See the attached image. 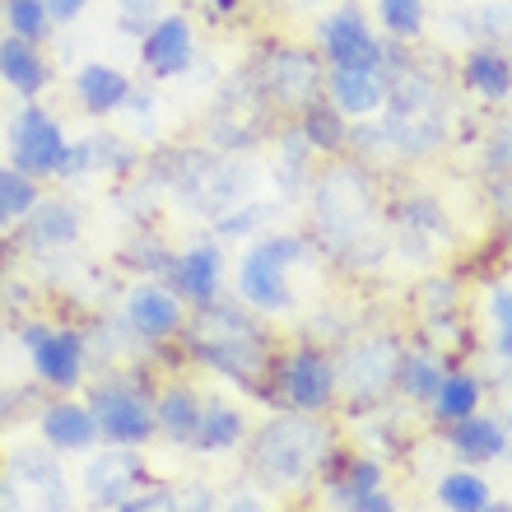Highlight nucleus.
<instances>
[{
  "mask_svg": "<svg viewBox=\"0 0 512 512\" xmlns=\"http://www.w3.org/2000/svg\"><path fill=\"white\" fill-rule=\"evenodd\" d=\"M122 512H182V503H177V489L145 485V489H135L131 499L122 503Z\"/></svg>",
  "mask_w": 512,
  "mask_h": 512,
  "instance_id": "473e14b6",
  "label": "nucleus"
},
{
  "mask_svg": "<svg viewBox=\"0 0 512 512\" xmlns=\"http://www.w3.org/2000/svg\"><path fill=\"white\" fill-rule=\"evenodd\" d=\"M33 205H38V187H33V177L19 173V168H0V224L24 219Z\"/></svg>",
  "mask_w": 512,
  "mask_h": 512,
  "instance_id": "c85d7f7f",
  "label": "nucleus"
},
{
  "mask_svg": "<svg viewBox=\"0 0 512 512\" xmlns=\"http://www.w3.org/2000/svg\"><path fill=\"white\" fill-rule=\"evenodd\" d=\"M452 447H457V457H466V461H494L508 452V438H503L499 419L466 415V419H457V429H452Z\"/></svg>",
  "mask_w": 512,
  "mask_h": 512,
  "instance_id": "aec40b11",
  "label": "nucleus"
},
{
  "mask_svg": "<svg viewBox=\"0 0 512 512\" xmlns=\"http://www.w3.org/2000/svg\"><path fill=\"white\" fill-rule=\"evenodd\" d=\"M154 424H159L168 438H177V443H191V438H196V424H201V401H196L187 387H168L159 396V405H154Z\"/></svg>",
  "mask_w": 512,
  "mask_h": 512,
  "instance_id": "4be33fe9",
  "label": "nucleus"
},
{
  "mask_svg": "<svg viewBox=\"0 0 512 512\" xmlns=\"http://www.w3.org/2000/svg\"><path fill=\"white\" fill-rule=\"evenodd\" d=\"M219 275H224V256L219 247H191L173 261V289L191 303H215L219 294Z\"/></svg>",
  "mask_w": 512,
  "mask_h": 512,
  "instance_id": "f3484780",
  "label": "nucleus"
},
{
  "mask_svg": "<svg viewBox=\"0 0 512 512\" xmlns=\"http://www.w3.org/2000/svg\"><path fill=\"white\" fill-rule=\"evenodd\" d=\"M5 19H10L14 28V38H24V42H42V33H47V0H10L5 5Z\"/></svg>",
  "mask_w": 512,
  "mask_h": 512,
  "instance_id": "7c9ffc66",
  "label": "nucleus"
},
{
  "mask_svg": "<svg viewBox=\"0 0 512 512\" xmlns=\"http://www.w3.org/2000/svg\"><path fill=\"white\" fill-rule=\"evenodd\" d=\"M10 471H14V489H19L33 508H42V512H66L70 508L66 475H61V466H56L52 457H42V452H19Z\"/></svg>",
  "mask_w": 512,
  "mask_h": 512,
  "instance_id": "9b49d317",
  "label": "nucleus"
},
{
  "mask_svg": "<svg viewBox=\"0 0 512 512\" xmlns=\"http://www.w3.org/2000/svg\"><path fill=\"white\" fill-rule=\"evenodd\" d=\"M368 182L354 168H336V173L322 182V196H317V210H322V224L326 233H336V243L364 233V219H368Z\"/></svg>",
  "mask_w": 512,
  "mask_h": 512,
  "instance_id": "6e6552de",
  "label": "nucleus"
},
{
  "mask_svg": "<svg viewBox=\"0 0 512 512\" xmlns=\"http://www.w3.org/2000/svg\"><path fill=\"white\" fill-rule=\"evenodd\" d=\"M438 503H443L447 512H480L489 503V485L480 480V475H443L438 480Z\"/></svg>",
  "mask_w": 512,
  "mask_h": 512,
  "instance_id": "cd10ccee",
  "label": "nucleus"
},
{
  "mask_svg": "<svg viewBox=\"0 0 512 512\" xmlns=\"http://www.w3.org/2000/svg\"><path fill=\"white\" fill-rule=\"evenodd\" d=\"M84 5H89V0H47V14H52V19H75Z\"/></svg>",
  "mask_w": 512,
  "mask_h": 512,
  "instance_id": "58836bf2",
  "label": "nucleus"
},
{
  "mask_svg": "<svg viewBox=\"0 0 512 512\" xmlns=\"http://www.w3.org/2000/svg\"><path fill=\"white\" fill-rule=\"evenodd\" d=\"M215 5H219V10H224V14H229V10H238V0H215Z\"/></svg>",
  "mask_w": 512,
  "mask_h": 512,
  "instance_id": "a19ab883",
  "label": "nucleus"
},
{
  "mask_svg": "<svg viewBox=\"0 0 512 512\" xmlns=\"http://www.w3.org/2000/svg\"><path fill=\"white\" fill-rule=\"evenodd\" d=\"M345 512H396V503L382 494V485L378 489H364V494H350V499L340 503Z\"/></svg>",
  "mask_w": 512,
  "mask_h": 512,
  "instance_id": "e433bc0d",
  "label": "nucleus"
},
{
  "mask_svg": "<svg viewBox=\"0 0 512 512\" xmlns=\"http://www.w3.org/2000/svg\"><path fill=\"white\" fill-rule=\"evenodd\" d=\"M396 387L415 401H433L438 387H443V368L433 364L429 354H401L396 359Z\"/></svg>",
  "mask_w": 512,
  "mask_h": 512,
  "instance_id": "a878e982",
  "label": "nucleus"
},
{
  "mask_svg": "<svg viewBox=\"0 0 512 512\" xmlns=\"http://www.w3.org/2000/svg\"><path fill=\"white\" fill-rule=\"evenodd\" d=\"M298 5H322V0H298Z\"/></svg>",
  "mask_w": 512,
  "mask_h": 512,
  "instance_id": "79ce46f5",
  "label": "nucleus"
},
{
  "mask_svg": "<svg viewBox=\"0 0 512 512\" xmlns=\"http://www.w3.org/2000/svg\"><path fill=\"white\" fill-rule=\"evenodd\" d=\"M270 378H275V396H280L289 410H308V415L312 410H326L331 396H336V387H340L336 364H331L326 354H317V350L284 354Z\"/></svg>",
  "mask_w": 512,
  "mask_h": 512,
  "instance_id": "20e7f679",
  "label": "nucleus"
},
{
  "mask_svg": "<svg viewBox=\"0 0 512 512\" xmlns=\"http://www.w3.org/2000/svg\"><path fill=\"white\" fill-rule=\"evenodd\" d=\"M433 410H438V419H447V424L475 415V410H480V382L466 378V373H447L438 396H433Z\"/></svg>",
  "mask_w": 512,
  "mask_h": 512,
  "instance_id": "393cba45",
  "label": "nucleus"
},
{
  "mask_svg": "<svg viewBox=\"0 0 512 512\" xmlns=\"http://www.w3.org/2000/svg\"><path fill=\"white\" fill-rule=\"evenodd\" d=\"M396 359H401V350H396L391 340H368V345L350 350L345 368H336V373L359 401H364V396L373 401V396H382L387 382H396Z\"/></svg>",
  "mask_w": 512,
  "mask_h": 512,
  "instance_id": "f8f14e48",
  "label": "nucleus"
},
{
  "mask_svg": "<svg viewBox=\"0 0 512 512\" xmlns=\"http://www.w3.org/2000/svg\"><path fill=\"white\" fill-rule=\"evenodd\" d=\"M0 80L19 89V94H38L47 84V66L38 61L33 42L24 38H0Z\"/></svg>",
  "mask_w": 512,
  "mask_h": 512,
  "instance_id": "412c9836",
  "label": "nucleus"
},
{
  "mask_svg": "<svg viewBox=\"0 0 512 512\" xmlns=\"http://www.w3.org/2000/svg\"><path fill=\"white\" fill-rule=\"evenodd\" d=\"M145 485H149L145 461L135 457V452H108V457H98L84 471V489H89V499L98 508H122L135 489H145Z\"/></svg>",
  "mask_w": 512,
  "mask_h": 512,
  "instance_id": "1a4fd4ad",
  "label": "nucleus"
},
{
  "mask_svg": "<svg viewBox=\"0 0 512 512\" xmlns=\"http://www.w3.org/2000/svg\"><path fill=\"white\" fill-rule=\"evenodd\" d=\"M466 84L485 98H503V94H512V66L499 52H471V61H466Z\"/></svg>",
  "mask_w": 512,
  "mask_h": 512,
  "instance_id": "bb28decb",
  "label": "nucleus"
},
{
  "mask_svg": "<svg viewBox=\"0 0 512 512\" xmlns=\"http://www.w3.org/2000/svg\"><path fill=\"white\" fill-rule=\"evenodd\" d=\"M75 94H80L84 112L108 117V112H117L126 98H131V80L112 66H84L80 75H75Z\"/></svg>",
  "mask_w": 512,
  "mask_h": 512,
  "instance_id": "a211bd4d",
  "label": "nucleus"
},
{
  "mask_svg": "<svg viewBox=\"0 0 512 512\" xmlns=\"http://www.w3.org/2000/svg\"><path fill=\"white\" fill-rule=\"evenodd\" d=\"M28 354H33L38 378L52 387H75L84 373V336H75V331H47Z\"/></svg>",
  "mask_w": 512,
  "mask_h": 512,
  "instance_id": "2eb2a0df",
  "label": "nucleus"
},
{
  "mask_svg": "<svg viewBox=\"0 0 512 512\" xmlns=\"http://www.w3.org/2000/svg\"><path fill=\"white\" fill-rule=\"evenodd\" d=\"M489 312H494V322H499V354L512 359V289H494Z\"/></svg>",
  "mask_w": 512,
  "mask_h": 512,
  "instance_id": "72a5a7b5",
  "label": "nucleus"
},
{
  "mask_svg": "<svg viewBox=\"0 0 512 512\" xmlns=\"http://www.w3.org/2000/svg\"><path fill=\"white\" fill-rule=\"evenodd\" d=\"M187 350L205 368H215L219 378L247 382V387L270 378L266 336L256 331V322H247L243 312L224 308V303H201L196 322L187 326Z\"/></svg>",
  "mask_w": 512,
  "mask_h": 512,
  "instance_id": "f03ea898",
  "label": "nucleus"
},
{
  "mask_svg": "<svg viewBox=\"0 0 512 512\" xmlns=\"http://www.w3.org/2000/svg\"><path fill=\"white\" fill-rule=\"evenodd\" d=\"M42 433H47V443L61 447V452H84V447L98 438V419L89 405H52L47 415H42Z\"/></svg>",
  "mask_w": 512,
  "mask_h": 512,
  "instance_id": "6ab92c4d",
  "label": "nucleus"
},
{
  "mask_svg": "<svg viewBox=\"0 0 512 512\" xmlns=\"http://www.w3.org/2000/svg\"><path fill=\"white\" fill-rule=\"evenodd\" d=\"M75 210L70 205H33L24 224V238L33 247H52V243H70L75 238Z\"/></svg>",
  "mask_w": 512,
  "mask_h": 512,
  "instance_id": "b1692460",
  "label": "nucleus"
},
{
  "mask_svg": "<svg viewBox=\"0 0 512 512\" xmlns=\"http://www.w3.org/2000/svg\"><path fill=\"white\" fill-rule=\"evenodd\" d=\"M326 457H331V429L303 410V415H280L261 424L247 466L266 489H298L322 471Z\"/></svg>",
  "mask_w": 512,
  "mask_h": 512,
  "instance_id": "f257e3e1",
  "label": "nucleus"
},
{
  "mask_svg": "<svg viewBox=\"0 0 512 512\" xmlns=\"http://www.w3.org/2000/svg\"><path fill=\"white\" fill-rule=\"evenodd\" d=\"M215 489H205V485H196V480H191V485H182L177 489V503H182V512H215Z\"/></svg>",
  "mask_w": 512,
  "mask_h": 512,
  "instance_id": "c9c22d12",
  "label": "nucleus"
},
{
  "mask_svg": "<svg viewBox=\"0 0 512 512\" xmlns=\"http://www.w3.org/2000/svg\"><path fill=\"white\" fill-rule=\"evenodd\" d=\"M261 84H266V94L284 108H312L317 94H322V66H317V56L303 52V47H280V52H270L266 70H261Z\"/></svg>",
  "mask_w": 512,
  "mask_h": 512,
  "instance_id": "0eeeda50",
  "label": "nucleus"
},
{
  "mask_svg": "<svg viewBox=\"0 0 512 512\" xmlns=\"http://www.w3.org/2000/svg\"><path fill=\"white\" fill-rule=\"evenodd\" d=\"M480 512H512V503H485Z\"/></svg>",
  "mask_w": 512,
  "mask_h": 512,
  "instance_id": "ea45409f",
  "label": "nucleus"
},
{
  "mask_svg": "<svg viewBox=\"0 0 512 512\" xmlns=\"http://www.w3.org/2000/svg\"><path fill=\"white\" fill-rule=\"evenodd\" d=\"M10 154L19 173L52 177V173H61V159H66V135H61V126L42 108H28V112H19V122L10 131Z\"/></svg>",
  "mask_w": 512,
  "mask_h": 512,
  "instance_id": "423d86ee",
  "label": "nucleus"
},
{
  "mask_svg": "<svg viewBox=\"0 0 512 512\" xmlns=\"http://www.w3.org/2000/svg\"><path fill=\"white\" fill-rule=\"evenodd\" d=\"M391 84L382 75V66H336L331 70V98H336L340 112H354V117H368L387 103Z\"/></svg>",
  "mask_w": 512,
  "mask_h": 512,
  "instance_id": "ddd939ff",
  "label": "nucleus"
},
{
  "mask_svg": "<svg viewBox=\"0 0 512 512\" xmlns=\"http://www.w3.org/2000/svg\"><path fill=\"white\" fill-rule=\"evenodd\" d=\"M145 56L149 75H159V80H173L182 70L191 66V24L187 19H159V24L145 33Z\"/></svg>",
  "mask_w": 512,
  "mask_h": 512,
  "instance_id": "4468645a",
  "label": "nucleus"
},
{
  "mask_svg": "<svg viewBox=\"0 0 512 512\" xmlns=\"http://www.w3.org/2000/svg\"><path fill=\"white\" fill-rule=\"evenodd\" d=\"M303 256L298 238H266L247 252L243 270H238V289H243L247 303L266 312L289 308V266Z\"/></svg>",
  "mask_w": 512,
  "mask_h": 512,
  "instance_id": "7ed1b4c3",
  "label": "nucleus"
},
{
  "mask_svg": "<svg viewBox=\"0 0 512 512\" xmlns=\"http://www.w3.org/2000/svg\"><path fill=\"white\" fill-rule=\"evenodd\" d=\"M89 410H94V419H98V433L112 438V443H122V447L149 443V433L159 429V424H154V405H149L140 391L122 387V382H103V387H94Z\"/></svg>",
  "mask_w": 512,
  "mask_h": 512,
  "instance_id": "39448f33",
  "label": "nucleus"
},
{
  "mask_svg": "<svg viewBox=\"0 0 512 512\" xmlns=\"http://www.w3.org/2000/svg\"><path fill=\"white\" fill-rule=\"evenodd\" d=\"M382 19L396 38H415L419 24H424V5L419 0H382Z\"/></svg>",
  "mask_w": 512,
  "mask_h": 512,
  "instance_id": "2f4dec72",
  "label": "nucleus"
},
{
  "mask_svg": "<svg viewBox=\"0 0 512 512\" xmlns=\"http://www.w3.org/2000/svg\"><path fill=\"white\" fill-rule=\"evenodd\" d=\"M322 52L331 66H382V47L354 10H340L322 24Z\"/></svg>",
  "mask_w": 512,
  "mask_h": 512,
  "instance_id": "9d476101",
  "label": "nucleus"
},
{
  "mask_svg": "<svg viewBox=\"0 0 512 512\" xmlns=\"http://www.w3.org/2000/svg\"><path fill=\"white\" fill-rule=\"evenodd\" d=\"M303 140H308L312 149H322V154L340 149V145H345V122H340V112L326 108V103L303 108Z\"/></svg>",
  "mask_w": 512,
  "mask_h": 512,
  "instance_id": "c756f323",
  "label": "nucleus"
},
{
  "mask_svg": "<svg viewBox=\"0 0 512 512\" xmlns=\"http://www.w3.org/2000/svg\"><path fill=\"white\" fill-rule=\"evenodd\" d=\"M117 5H122V28L145 33V24L154 19V0H117Z\"/></svg>",
  "mask_w": 512,
  "mask_h": 512,
  "instance_id": "4c0bfd02",
  "label": "nucleus"
},
{
  "mask_svg": "<svg viewBox=\"0 0 512 512\" xmlns=\"http://www.w3.org/2000/svg\"><path fill=\"white\" fill-rule=\"evenodd\" d=\"M215 512H266V503L256 499V489L233 485V489H224V494L215 499Z\"/></svg>",
  "mask_w": 512,
  "mask_h": 512,
  "instance_id": "f704fd0d",
  "label": "nucleus"
},
{
  "mask_svg": "<svg viewBox=\"0 0 512 512\" xmlns=\"http://www.w3.org/2000/svg\"><path fill=\"white\" fill-rule=\"evenodd\" d=\"M126 322H131L135 336L163 340L182 326V308H177V298L168 294V289L140 284V289H131V298H126Z\"/></svg>",
  "mask_w": 512,
  "mask_h": 512,
  "instance_id": "dca6fc26",
  "label": "nucleus"
},
{
  "mask_svg": "<svg viewBox=\"0 0 512 512\" xmlns=\"http://www.w3.org/2000/svg\"><path fill=\"white\" fill-rule=\"evenodd\" d=\"M191 443L201 452H229L233 443H243V415L233 405H201V424H196V438Z\"/></svg>",
  "mask_w": 512,
  "mask_h": 512,
  "instance_id": "5701e85b",
  "label": "nucleus"
}]
</instances>
